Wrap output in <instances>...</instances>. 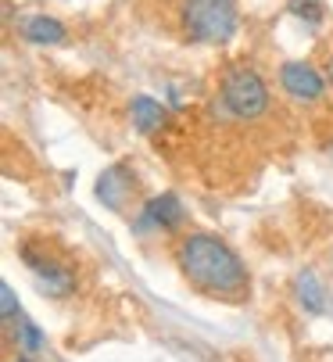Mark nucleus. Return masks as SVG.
<instances>
[{
    "label": "nucleus",
    "mask_w": 333,
    "mask_h": 362,
    "mask_svg": "<svg viewBox=\"0 0 333 362\" xmlns=\"http://www.w3.org/2000/svg\"><path fill=\"white\" fill-rule=\"evenodd\" d=\"M176 266L201 294L211 298H237L247 287L240 255L215 233H187L176 247Z\"/></svg>",
    "instance_id": "obj_1"
},
{
    "label": "nucleus",
    "mask_w": 333,
    "mask_h": 362,
    "mask_svg": "<svg viewBox=\"0 0 333 362\" xmlns=\"http://www.w3.org/2000/svg\"><path fill=\"white\" fill-rule=\"evenodd\" d=\"M215 105H218L222 115L251 122V119L269 112V86L251 65H237V69H230L226 76H222Z\"/></svg>",
    "instance_id": "obj_2"
},
{
    "label": "nucleus",
    "mask_w": 333,
    "mask_h": 362,
    "mask_svg": "<svg viewBox=\"0 0 333 362\" xmlns=\"http://www.w3.org/2000/svg\"><path fill=\"white\" fill-rule=\"evenodd\" d=\"M180 18H183V33L194 43H230L237 33L233 0H183Z\"/></svg>",
    "instance_id": "obj_3"
},
{
    "label": "nucleus",
    "mask_w": 333,
    "mask_h": 362,
    "mask_svg": "<svg viewBox=\"0 0 333 362\" xmlns=\"http://www.w3.org/2000/svg\"><path fill=\"white\" fill-rule=\"evenodd\" d=\"M25 262L36 273L40 294H47V298H69L76 291V273L65 262H58V258H36L33 251H25Z\"/></svg>",
    "instance_id": "obj_4"
},
{
    "label": "nucleus",
    "mask_w": 333,
    "mask_h": 362,
    "mask_svg": "<svg viewBox=\"0 0 333 362\" xmlns=\"http://www.w3.org/2000/svg\"><path fill=\"white\" fill-rule=\"evenodd\" d=\"M187 212H183V201L176 194H158L151 197L144 209H140V219H136V233H151V230H176L183 226Z\"/></svg>",
    "instance_id": "obj_5"
},
{
    "label": "nucleus",
    "mask_w": 333,
    "mask_h": 362,
    "mask_svg": "<svg viewBox=\"0 0 333 362\" xmlns=\"http://www.w3.org/2000/svg\"><path fill=\"white\" fill-rule=\"evenodd\" d=\"M280 86L294 97V100H305V105H312V100L322 97L326 90V72H319L315 65L308 62H287L280 69Z\"/></svg>",
    "instance_id": "obj_6"
},
{
    "label": "nucleus",
    "mask_w": 333,
    "mask_h": 362,
    "mask_svg": "<svg viewBox=\"0 0 333 362\" xmlns=\"http://www.w3.org/2000/svg\"><path fill=\"white\" fill-rule=\"evenodd\" d=\"M291 294H294V305L301 308L305 316H322L326 313V287H322V280L312 269H301L294 276Z\"/></svg>",
    "instance_id": "obj_7"
},
{
    "label": "nucleus",
    "mask_w": 333,
    "mask_h": 362,
    "mask_svg": "<svg viewBox=\"0 0 333 362\" xmlns=\"http://www.w3.org/2000/svg\"><path fill=\"white\" fill-rule=\"evenodd\" d=\"M129 190H133V176H129L126 165H111V169H104L100 180H97V201L107 204V209H115V212L126 204Z\"/></svg>",
    "instance_id": "obj_8"
},
{
    "label": "nucleus",
    "mask_w": 333,
    "mask_h": 362,
    "mask_svg": "<svg viewBox=\"0 0 333 362\" xmlns=\"http://www.w3.org/2000/svg\"><path fill=\"white\" fill-rule=\"evenodd\" d=\"M18 33H22V40H29L33 47H58V43L69 40V29H65L58 18H50V15H29V18H22Z\"/></svg>",
    "instance_id": "obj_9"
},
{
    "label": "nucleus",
    "mask_w": 333,
    "mask_h": 362,
    "mask_svg": "<svg viewBox=\"0 0 333 362\" xmlns=\"http://www.w3.org/2000/svg\"><path fill=\"white\" fill-rule=\"evenodd\" d=\"M129 119H133L136 133L154 136L165 122H169V108H165L161 100H154V97L140 93V97H133V100H129Z\"/></svg>",
    "instance_id": "obj_10"
},
{
    "label": "nucleus",
    "mask_w": 333,
    "mask_h": 362,
    "mask_svg": "<svg viewBox=\"0 0 333 362\" xmlns=\"http://www.w3.org/2000/svg\"><path fill=\"white\" fill-rule=\"evenodd\" d=\"M4 330H8V341H15V344H18V351H25V355H36V351H43V348H47L43 330H40L29 316H18V320L4 323Z\"/></svg>",
    "instance_id": "obj_11"
},
{
    "label": "nucleus",
    "mask_w": 333,
    "mask_h": 362,
    "mask_svg": "<svg viewBox=\"0 0 333 362\" xmlns=\"http://www.w3.org/2000/svg\"><path fill=\"white\" fill-rule=\"evenodd\" d=\"M287 8H291L298 18L312 22V25H319V22H322V4H319V0H291Z\"/></svg>",
    "instance_id": "obj_12"
},
{
    "label": "nucleus",
    "mask_w": 333,
    "mask_h": 362,
    "mask_svg": "<svg viewBox=\"0 0 333 362\" xmlns=\"http://www.w3.org/2000/svg\"><path fill=\"white\" fill-rule=\"evenodd\" d=\"M0 316H4V323H11V320H18L22 313H18V298H15V291H11V284H0Z\"/></svg>",
    "instance_id": "obj_13"
},
{
    "label": "nucleus",
    "mask_w": 333,
    "mask_h": 362,
    "mask_svg": "<svg viewBox=\"0 0 333 362\" xmlns=\"http://www.w3.org/2000/svg\"><path fill=\"white\" fill-rule=\"evenodd\" d=\"M8 362H36V358H33V355H25V351H22V355H18V358H8Z\"/></svg>",
    "instance_id": "obj_14"
},
{
    "label": "nucleus",
    "mask_w": 333,
    "mask_h": 362,
    "mask_svg": "<svg viewBox=\"0 0 333 362\" xmlns=\"http://www.w3.org/2000/svg\"><path fill=\"white\" fill-rule=\"evenodd\" d=\"M326 79H329V83H333V58H329V62H326Z\"/></svg>",
    "instance_id": "obj_15"
}]
</instances>
